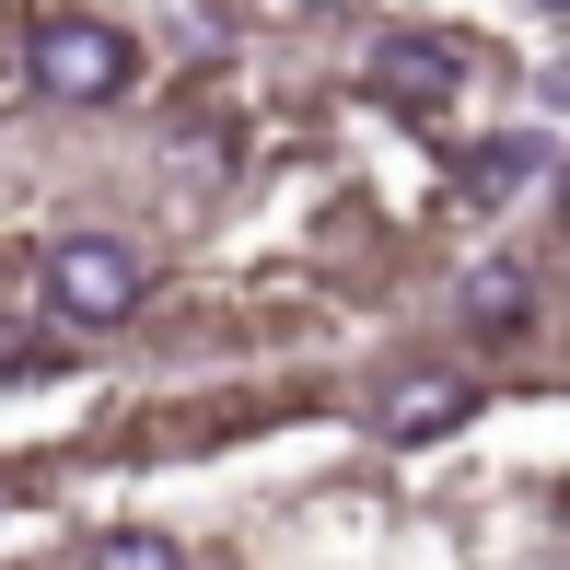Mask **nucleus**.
I'll use <instances>...</instances> for the list:
<instances>
[{"label": "nucleus", "instance_id": "1", "mask_svg": "<svg viewBox=\"0 0 570 570\" xmlns=\"http://www.w3.org/2000/svg\"><path fill=\"white\" fill-rule=\"evenodd\" d=\"M23 70H36V94H59V106H117V94L140 82V47H128L117 23H94V12H47L36 36H23Z\"/></svg>", "mask_w": 570, "mask_h": 570}, {"label": "nucleus", "instance_id": "2", "mask_svg": "<svg viewBox=\"0 0 570 570\" xmlns=\"http://www.w3.org/2000/svg\"><path fill=\"white\" fill-rule=\"evenodd\" d=\"M47 303L70 326H128L151 303V256L128 233H70V245H47Z\"/></svg>", "mask_w": 570, "mask_h": 570}, {"label": "nucleus", "instance_id": "3", "mask_svg": "<svg viewBox=\"0 0 570 570\" xmlns=\"http://www.w3.org/2000/svg\"><path fill=\"white\" fill-rule=\"evenodd\" d=\"M373 94H384V106H407V117L454 106V94H465V47L431 36V23H396V36H373Z\"/></svg>", "mask_w": 570, "mask_h": 570}, {"label": "nucleus", "instance_id": "4", "mask_svg": "<svg viewBox=\"0 0 570 570\" xmlns=\"http://www.w3.org/2000/svg\"><path fill=\"white\" fill-rule=\"evenodd\" d=\"M535 175H548V140H524V128L465 151V198H512V187H535Z\"/></svg>", "mask_w": 570, "mask_h": 570}, {"label": "nucleus", "instance_id": "5", "mask_svg": "<svg viewBox=\"0 0 570 570\" xmlns=\"http://www.w3.org/2000/svg\"><path fill=\"white\" fill-rule=\"evenodd\" d=\"M443 420H465V384L454 373H420V384L384 396V431H396V443H420V431H443Z\"/></svg>", "mask_w": 570, "mask_h": 570}, {"label": "nucleus", "instance_id": "6", "mask_svg": "<svg viewBox=\"0 0 570 570\" xmlns=\"http://www.w3.org/2000/svg\"><path fill=\"white\" fill-rule=\"evenodd\" d=\"M465 315H478V326H524V268H512V256H489L478 292H465Z\"/></svg>", "mask_w": 570, "mask_h": 570}, {"label": "nucleus", "instance_id": "7", "mask_svg": "<svg viewBox=\"0 0 570 570\" xmlns=\"http://www.w3.org/2000/svg\"><path fill=\"white\" fill-rule=\"evenodd\" d=\"M82 570H187V559H175V535H140V524H128V535H106Z\"/></svg>", "mask_w": 570, "mask_h": 570}, {"label": "nucleus", "instance_id": "8", "mask_svg": "<svg viewBox=\"0 0 570 570\" xmlns=\"http://www.w3.org/2000/svg\"><path fill=\"white\" fill-rule=\"evenodd\" d=\"M0 373H12V384H36V373H47V350H36V338H12V326H0Z\"/></svg>", "mask_w": 570, "mask_h": 570}, {"label": "nucleus", "instance_id": "9", "mask_svg": "<svg viewBox=\"0 0 570 570\" xmlns=\"http://www.w3.org/2000/svg\"><path fill=\"white\" fill-rule=\"evenodd\" d=\"M559 12H570V0H559Z\"/></svg>", "mask_w": 570, "mask_h": 570}]
</instances>
